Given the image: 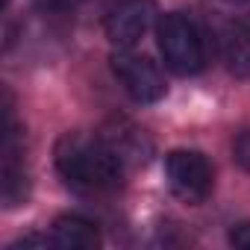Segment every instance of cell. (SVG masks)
Returning <instances> with one entry per match:
<instances>
[{
  "instance_id": "1",
  "label": "cell",
  "mask_w": 250,
  "mask_h": 250,
  "mask_svg": "<svg viewBox=\"0 0 250 250\" xmlns=\"http://www.w3.org/2000/svg\"><path fill=\"white\" fill-rule=\"evenodd\" d=\"M56 171L71 191L100 197L121 188L127 165L118 159L103 136L65 133L56 145Z\"/></svg>"
},
{
  "instance_id": "2",
  "label": "cell",
  "mask_w": 250,
  "mask_h": 250,
  "mask_svg": "<svg viewBox=\"0 0 250 250\" xmlns=\"http://www.w3.org/2000/svg\"><path fill=\"white\" fill-rule=\"evenodd\" d=\"M156 39H159L162 59H165V65L174 74L191 77V74L203 71V65H206V47H203L200 30L194 27V21H188L180 12H171V15L159 18Z\"/></svg>"
},
{
  "instance_id": "3",
  "label": "cell",
  "mask_w": 250,
  "mask_h": 250,
  "mask_svg": "<svg viewBox=\"0 0 250 250\" xmlns=\"http://www.w3.org/2000/svg\"><path fill=\"white\" fill-rule=\"evenodd\" d=\"M165 177L171 191L183 203H203L212 194V165L200 150H171L165 159Z\"/></svg>"
},
{
  "instance_id": "4",
  "label": "cell",
  "mask_w": 250,
  "mask_h": 250,
  "mask_svg": "<svg viewBox=\"0 0 250 250\" xmlns=\"http://www.w3.org/2000/svg\"><path fill=\"white\" fill-rule=\"evenodd\" d=\"M112 74L136 103H156L165 94V77L159 65L150 62L147 56L133 53L130 47H121L112 56Z\"/></svg>"
},
{
  "instance_id": "5",
  "label": "cell",
  "mask_w": 250,
  "mask_h": 250,
  "mask_svg": "<svg viewBox=\"0 0 250 250\" xmlns=\"http://www.w3.org/2000/svg\"><path fill=\"white\" fill-rule=\"evenodd\" d=\"M156 3L153 0H118L106 15V36L118 47H133L153 27Z\"/></svg>"
},
{
  "instance_id": "6",
  "label": "cell",
  "mask_w": 250,
  "mask_h": 250,
  "mask_svg": "<svg viewBox=\"0 0 250 250\" xmlns=\"http://www.w3.org/2000/svg\"><path fill=\"white\" fill-rule=\"evenodd\" d=\"M3 197L9 206H18L27 197L24 147H21L18 124L12 118V106H6V133H3Z\"/></svg>"
},
{
  "instance_id": "7",
  "label": "cell",
  "mask_w": 250,
  "mask_h": 250,
  "mask_svg": "<svg viewBox=\"0 0 250 250\" xmlns=\"http://www.w3.org/2000/svg\"><path fill=\"white\" fill-rule=\"evenodd\" d=\"M103 139H106V145L118 153V159L127 168L130 165H142L150 156V142H147L145 130L133 127V124H127V121H118L109 130H103Z\"/></svg>"
},
{
  "instance_id": "8",
  "label": "cell",
  "mask_w": 250,
  "mask_h": 250,
  "mask_svg": "<svg viewBox=\"0 0 250 250\" xmlns=\"http://www.w3.org/2000/svg\"><path fill=\"white\" fill-rule=\"evenodd\" d=\"M50 238H53V247H62V250H91L100 244L97 227L83 215H59L53 221Z\"/></svg>"
},
{
  "instance_id": "9",
  "label": "cell",
  "mask_w": 250,
  "mask_h": 250,
  "mask_svg": "<svg viewBox=\"0 0 250 250\" xmlns=\"http://www.w3.org/2000/svg\"><path fill=\"white\" fill-rule=\"evenodd\" d=\"M224 59L235 77H250V24L235 27L224 42Z\"/></svg>"
},
{
  "instance_id": "10",
  "label": "cell",
  "mask_w": 250,
  "mask_h": 250,
  "mask_svg": "<svg viewBox=\"0 0 250 250\" xmlns=\"http://www.w3.org/2000/svg\"><path fill=\"white\" fill-rule=\"evenodd\" d=\"M232 153H235V162H238L244 171H250V130H247V133H241V136L235 139Z\"/></svg>"
},
{
  "instance_id": "11",
  "label": "cell",
  "mask_w": 250,
  "mask_h": 250,
  "mask_svg": "<svg viewBox=\"0 0 250 250\" xmlns=\"http://www.w3.org/2000/svg\"><path fill=\"white\" fill-rule=\"evenodd\" d=\"M229 244H232V247H241V250H250V221L232 227V232H229Z\"/></svg>"
},
{
  "instance_id": "12",
  "label": "cell",
  "mask_w": 250,
  "mask_h": 250,
  "mask_svg": "<svg viewBox=\"0 0 250 250\" xmlns=\"http://www.w3.org/2000/svg\"><path fill=\"white\" fill-rule=\"evenodd\" d=\"M227 3H250V0H227Z\"/></svg>"
}]
</instances>
